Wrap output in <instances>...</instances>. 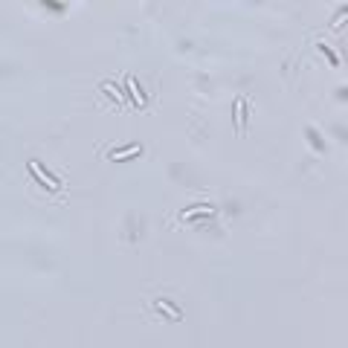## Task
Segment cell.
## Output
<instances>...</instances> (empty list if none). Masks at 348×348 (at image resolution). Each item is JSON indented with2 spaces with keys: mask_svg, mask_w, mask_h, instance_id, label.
I'll use <instances>...</instances> for the list:
<instances>
[{
  "mask_svg": "<svg viewBox=\"0 0 348 348\" xmlns=\"http://www.w3.org/2000/svg\"><path fill=\"white\" fill-rule=\"evenodd\" d=\"M125 87L131 90V105H134V107H142V105H145V96H142V90H139V81H136L134 76H128Z\"/></svg>",
  "mask_w": 348,
  "mask_h": 348,
  "instance_id": "obj_1",
  "label": "cell"
},
{
  "mask_svg": "<svg viewBox=\"0 0 348 348\" xmlns=\"http://www.w3.org/2000/svg\"><path fill=\"white\" fill-rule=\"evenodd\" d=\"M139 154H142V145H128L122 151H110L107 157L116 162V160H134V157H139Z\"/></svg>",
  "mask_w": 348,
  "mask_h": 348,
  "instance_id": "obj_2",
  "label": "cell"
},
{
  "mask_svg": "<svg viewBox=\"0 0 348 348\" xmlns=\"http://www.w3.org/2000/svg\"><path fill=\"white\" fill-rule=\"evenodd\" d=\"M235 122H238V134H244V125H247V102L244 99L235 102Z\"/></svg>",
  "mask_w": 348,
  "mask_h": 348,
  "instance_id": "obj_3",
  "label": "cell"
},
{
  "mask_svg": "<svg viewBox=\"0 0 348 348\" xmlns=\"http://www.w3.org/2000/svg\"><path fill=\"white\" fill-rule=\"evenodd\" d=\"M157 308H160V311H165V314H168V317L174 319V322H177V319L183 317V314H180V311H177L174 305H168V302H157Z\"/></svg>",
  "mask_w": 348,
  "mask_h": 348,
  "instance_id": "obj_4",
  "label": "cell"
},
{
  "mask_svg": "<svg viewBox=\"0 0 348 348\" xmlns=\"http://www.w3.org/2000/svg\"><path fill=\"white\" fill-rule=\"evenodd\" d=\"M319 50H322V53H325V55H328V61H331V64H340V58H337V55H334V50H328V47H325V44H319Z\"/></svg>",
  "mask_w": 348,
  "mask_h": 348,
  "instance_id": "obj_5",
  "label": "cell"
},
{
  "mask_svg": "<svg viewBox=\"0 0 348 348\" xmlns=\"http://www.w3.org/2000/svg\"><path fill=\"white\" fill-rule=\"evenodd\" d=\"M308 136H311V142H314V145H317L319 151H325V145H322V139H319L317 134H314V128H308Z\"/></svg>",
  "mask_w": 348,
  "mask_h": 348,
  "instance_id": "obj_6",
  "label": "cell"
},
{
  "mask_svg": "<svg viewBox=\"0 0 348 348\" xmlns=\"http://www.w3.org/2000/svg\"><path fill=\"white\" fill-rule=\"evenodd\" d=\"M346 18H348V12H340V15H337V21H334V29H340V27L346 24Z\"/></svg>",
  "mask_w": 348,
  "mask_h": 348,
  "instance_id": "obj_7",
  "label": "cell"
}]
</instances>
